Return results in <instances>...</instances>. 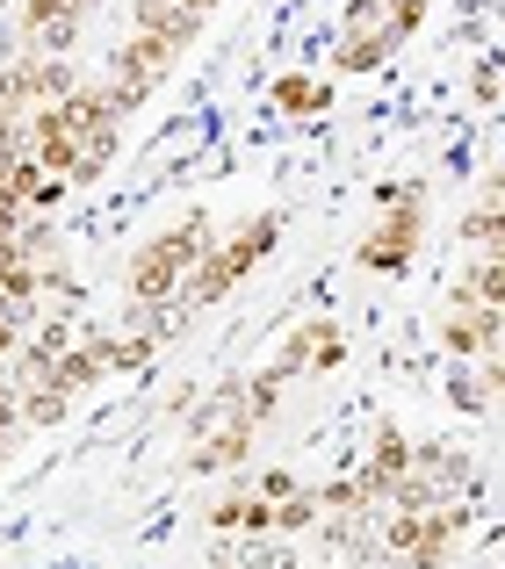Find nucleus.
<instances>
[{"instance_id":"obj_1","label":"nucleus","mask_w":505,"mask_h":569,"mask_svg":"<svg viewBox=\"0 0 505 569\" xmlns=\"http://www.w3.org/2000/svg\"><path fill=\"white\" fill-rule=\"evenodd\" d=\"M202 260V223H181V231H167L159 246L138 252V267H130V289L138 296H174V281L196 274Z\"/></svg>"},{"instance_id":"obj_2","label":"nucleus","mask_w":505,"mask_h":569,"mask_svg":"<svg viewBox=\"0 0 505 569\" xmlns=\"http://www.w3.org/2000/svg\"><path fill=\"white\" fill-rule=\"evenodd\" d=\"M260 252H275V217H253V223H246L239 238H231L225 252H210V260H196V274H188L196 289H188V296H196V303H210V296H225L231 281H239L246 267L260 260Z\"/></svg>"},{"instance_id":"obj_3","label":"nucleus","mask_w":505,"mask_h":569,"mask_svg":"<svg viewBox=\"0 0 505 569\" xmlns=\"http://www.w3.org/2000/svg\"><path fill=\"white\" fill-rule=\"evenodd\" d=\"M412 252H419V209H412V202H397L390 217H383L376 231L362 238V267H376V274H405V267H412Z\"/></svg>"},{"instance_id":"obj_4","label":"nucleus","mask_w":505,"mask_h":569,"mask_svg":"<svg viewBox=\"0 0 505 569\" xmlns=\"http://www.w3.org/2000/svg\"><path fill=\"white\" fill-rule=\"evenodd\" d=\"M275 101H281V109H296V116H310V109H325L333 94H325L318 80H304V72H289V80H275Z\"/></svg>"}]
</instances>
